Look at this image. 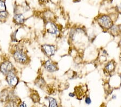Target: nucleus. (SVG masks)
I'll return each mask as SVG.
<instances>
[{
	"instance_id": "f257e3e1",
	"label": "nucleus",
	"mask_w": 121,
	"mask_h": 107,
	"mask_svg": "<svg viewBox=\"0 0 121 107\" xmlns=\"http://www.w3.org/2000/svg\"><path fill=\"white\" fill-rule=\"evenodd\" d=\"M97 22L99 26L103 30L109 31L112 27L114 25L113 21L109 15L103 14L99 16L97 19Z\"/></svg>"
},
{
	"instance_id": "f03ea898",
	"label": "nucleus",
	"mask_w": 121,
	"mask_h": 107,
	"mask_svg": "<svg viewBox=\"0 0 121 107\" xmlns=\"http://www.w3.org/2000/svg\"><path fill=\"white\" fill-rule=\"evenodd\" d=\"M13 66L11 62L7 61L3 62L0 67V70L4 75H7L8 74L13 72Z\"/></svg>"
},
{
	"instance_id": "7ed1b4c3",
	"label": "nucleus",
	"mask_w": 121,
	"mask_h": 107,
	"mask_svg": "<svg viewBox=\"0 0 121 107\" xmlns=\"http://www.w3.org/2000/svg\"><path fill=\"white\" fill-rule=\"evenodd\" d=\"M42 50L45 54L49 57H51L54 55L56 52V47L51 44H44L42 47Z\"/></svg>"
},
{
	"instance_id": "20e7f679",
	"label": "nucleus",
	"mask_w": 121,
	"mask_h": 107,
	"mask_svg": "<svg viewBox=\"0 0 121 107\" xmlns=\"http://www.w3.org/2000/svg\"><path fill=\"white\" fill-rule=\"evenodd\" d=\"M13 57L15 60V61L20 63H24L27 61L26 55L25 54L23 53L22 51L17 50L13 54Z\"/></svg>"
},
{
	"instance_id": "39448f33",
	"label": "nucleus",
	"mask_w": 121,
	"mask_h": 107,
	"mask_svg": "<svg viewBox=\"0 0 121 107\" xmlns=\"http://www.w3.org/2000/svg\"><path fill=\"white\" fill-rule=\"evenodd\" d=\"M46 31L48 33L52 35H57L59 34V30L55 23L52 22L47 23L46 26Z\"/></svg>"
},
{
	"instance_id": "423d86ee",
	"label": "nucleus",
	"mask_w": 121,
	"mask_h": 107,
	"mask_svg": "<svg viewBox=\"0 0 121 107\" xmlns=\"http://www.w3.org/2000/svg\"><path fill=\"white\" fill-rule=\"evenodd\" d=\"M44 66L46 70L50 73H53V72L58 70V66L56 65V63L51 60H48L46 62H45Z\"/></svg>"
},
{
	"instance_id": "0eeeda50",
	"label": "nucleus",
	"mask_w": 121,
	"mask_h": 107,
	"mask_svg": "<svg viewBox=\"0 0 121 107\" xmlns=\"http://www.w3.org/2000/svg\"><path fill=\"white\" fill-rule=\"evenodd\" d=\"M7 81L11 87H15L18 82V79L13 72H10L7 74Z\"/></svg>"
},
{
	"instance_id": "6e6552de",
	"label": "nucleus",
	"mask_w": 121,
	"mask_h": 107,
	"mask_svg": "<svg viewBox=\"0 0 121 107\" xmlns=\"http://www.w3.org/2000/svg\"><path fill=\"white\" fill-rule=\"evenodd\" d=\"M115 63L114 61H110L107 62L104 66V70L108 74H110L115 70Z\"/></svg>"
},
{
	"instance_id": "1a4fd4ad",
	"label": "nucleus",
	"mask_w": 121,
	"mask_h": 107,
	"mask_svg": "<svg viewBox=\"0 0 121 107\" xmlns=\"http://www.w3.org/2000/svg\"><path fill=\"white\" fill-rule=\"evenodd\" d=\"M14 19L16 22L18 24H23L24 22L25 19L22 14H17L15 16Z\"/></svg>"
},
{
	"instance_id": "9d476101",
	"label": "nucleus",
	"mask_w": 121,
	"mask_h": 107,
	"mask_svg": "<svg viewBox=\"0 0 121 107\" xmlns=\"http://www.w3.org/2000/svg\"><path fill=\"white\" fill-rule=\"evenodd\" d=\"M109 31H110L112 35H114V36L117 35L119 34V33L120 32L118 26H117V25H115V24L113 25V26L112 27V28L109 29Z\"/></svg>"
},
{
	"instance_id": "9b49d317",
	"label": "nucleus",
	"mask_w": 121,
	"mask_h": 107,
	"mask_svg": "<svg viewBox=\"0 0 121 107\" xmlns=\"http://www.w3.org/2000/svg\"><path fill=\"white\" fill-rule=\"evenodd\" d=\"M48 100L49 101V107H58V104L56 99L53 97H49Z\"/></svg>"
},
{
	"instance_id": "f8f14e48",
	"label": "nucleus",
	"mask_w": 121,
	"mask_h": 107,
	"mask_svg": "<svg viewBox=\"0 0 121 107\" xmlns=\"http://www.w3.org/2000/svg\"><path fill=\"white\" fill-rule=\"evenodd\" d=\"M5 10H6V7L4 2L2 1H0V13L4 12Z\"/></svg>"
},
{
	"instance_id": "ddd939ff",
	"label": "nucleus",
	"mask_w": 121,
	"mask_h": 107,
	"mask_svg": "<svg viewBox=\"0 0 121 107\" xmlns=\"http://www.w3.org/2000/svg\"><path fill=\"white\" fill-rule=\"evenodd\" d=\"M85 103H86L87 104H90L91 103V98L89 96H87L85 98Z\"/></svg>"
},
{
	"instance_id": "4468645a",
	"label": "nucleus",
	"mask_w": 121,
	"mask_h": 107,
	"mask_svg": "<svg viewBox=\"0 0 121 107\" xmlns=\"http://www.w3.org/2000/svg\"><path fill=\"white\" fill-rule=\"evenodd\" d=\"M7 16V13H5V11L4 12L1 13V14H0V17H1V18L4 19Z\"/></svg>"
},
{
	"instance_id": "2eb2a0df",
	"label": "nucleus",
	"mask_w": 121,
	"mask_h": 107,
	"mask_svg": "<svg viewBox=\"0 0 121 107\" xmlns=\"http://www.w3.org/2000/svg\"><path fill=\"white\" fill-rule=\"evenodd\" d=\"M75 94L74 93H69L68 94V96H69L70 97H74L75 96Z\"/></svg>"
},
{
	"instance_id": "dca6fc26",
	"label": "nucleus",
	"mask_w": 121,
	"mask_h": 107,
	"mask_svg": "<svg viewBox=\"0 0 121 107\" xmlns=\"http://www.w3.org/2000/svg\"><path fill=\"white\" fill-rule=\"evenodd\" d=\"M19 107H27L26 104L24 102H22V103L20 104V106H19Z\"/></svg>"
},
{
	"instance_id": "f3484780",
	"label": "nucleus",
	"mask_w": 121,
	"mask_h": 107,
	"mask_svg": "<svg viewBox=\"0 0 121 107\" xmlns=\"http://www.w3.org/2000/svg\"><path fill=\"white\" fill-rule=\"evenodd\" d=\"M112 100H115V99H116V95H112Z\"/></svg>"
},
{
	"instance_id": "a211bd4d",
	"label": "nucleus",
	"mask_w": 121,
	"mask_h": 107,
	"mask_svg": "<svg viewBox=\"0 0 121 107\" xmlns=\"http://www.w3.org/2000/svg\"><path fill=\"white\" fill-rule=\"evenodd\" d=\"M6 107H13L11 106H9V105H8V106H7Z\"/></svg>"
}]
</instances>
